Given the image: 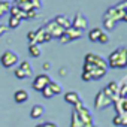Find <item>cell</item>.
Returning <instances> with one entry per match:
<instances>
[{"instance_id": "obj_1", "label": "cell", "mask_w": 127, "mask_h": 127, "mask_svg": "<svg viewBox=\"0 0 127 127\" xmlns=\"http://www.w3.org/2000/svg\"><path fill=\"white\" fill-rule=\"evenodd\" d=\"M106 64L111 69H126L127 67V48L120 46L118 49L112 51L106 60Z\"/></svg>"}, {"instance_id": "obj_2", "label": "cell", "mask_w": 127, "mask_h": 127, "mask_svg": "<svg viewBox=\"0 0 127 127\" xmlns=\"http://www.w3.org/2000/svg\"><path fill=\"white\" fill-rule=\"evenodd\" d=\"M73 111L78 114V117H79V120L82 121L84 127H91V126L94 124L93 115H91L90 109L84 106V102H79V103H76V105L73 106Z\"/></svg>"}, {"instance_id": "obj_3", "label": "cell", "mask_w": 127, "mask_h": 127, "mask_svg": "<svg viewBox=\"0 0 127 127\" xmlns=\"http://www.w3.org/2000/svg\"><path fill=\"white\" fill-rule=\"evenodd\" d=\"M0 63H2L3 67L12 69V67H15L18 63H20V57H18L17 52H14L11 49H6L2 55H0Z\"/></svg>"}, {"instance_id": "obj_4", "label": "cell", "mask_w": 127, "mask_h": 127, "mask_svg": "<svg viewBox=\"0 0 127 127\" xmlns=\"http://www.w3.org/2000/svg\"><path fill=\"white\" fill-rule=\"evenodd\" d=\"M103 18H109L115 23H120V21H127V12L126 11H120L117 9L115 6H111L106 9V12L103 14Z\"/></svg>"}, {"instance_id": "obj_5", "label": "cell", "mask_w": 127, "mask_h": 127, "mask_svg": "<svg viewBox=\"0 0 127 127\" xmlns=\"http://www.w3.org/2000/svg\"><path fill=\"white\" fill-rule=\"evenodd\" d=\"M84 63H90V64H94L100 69H108V64H106V60L103 57H100L99 54H94V52H88L85 54L84 57Z\"/></svg>"}, {"instance_id": "obj_6", "label": "cell", "mask_w": 127, "mask_h": 127, "mask_svg": "<svg viewBox=\"0 0 127 127\" xmlns=\"http://www.w3.org/2000/svg\"><path fill=\"white\" fill-rule=\"evenodd\" d=\"M108 106H112V100L100 90V91L96 94V99H94V109L102 111V109H105V108H108Z\"/></svg>"}, {"instance_id": "obj_7", "label": "cell", "mask_w": 127, "mask_h": 127, "mask_svg": "<svg viewBox=\"0 0 127 127\" xmlns=\"http://www.w3.org/2000/svg\"><path fill=\"white\" fill-rule=\"evenodd\" d=\"M70 21H72V27H75V29H78L81 32L88 29V20H87V17L82 12H76L73 20H70Z\"/></svg>"}, {"instance_id": "obj_8", "label": "cell", "mask_w": 127, "mask_h": 127, "mask_svg": "<svg viewBox=\"0 0 127 127\" xmlns=\"http://www.w3.org/2000/svg\"><path fill=\"white\" fill-rule=\"evenodd\" d=\"M49 81H51V78H49L48 73H40V75H37V76L33 79L32 87H33V90H36V91H42V90L49 84Z\"/></svg>"}, {"instance_id": "obj_9", "label": "cell", "mask_w": 127, "mask_h": 127, "mask_svg": "<svg viewBox=\"0 0 127 127\" xmlns=\"http://www.w3.org/2000/svg\"><path fill=\"white\" fill-rule=\"evenodd\" d=\"M45 30H46V32H48L51 36H52V39H54V37H57V39H58V37H60L63 33H64V29H63V27H60V26H58V24H57L54 20H51V21H48V23H46V26H45Z\"/></svg>"}, {"instance_id": "obj_10", "label": "cell", "mask_w": 127, "mask_h": 127, "mask_svg": "<svg viewBox=\"0 0 127 127\" xmlns=\"http://www.w3.org/2000/svg\"><path fill=\"white\" fill-rule=\"evenodd\" d=\"M49 40H52V36L45 30V27H39V29L34 32V42H36L37 45L46 43V42H49Z\"/></svg>"}, {"instance_id": "obj_11", "label": "cell", "mask_w": 127, "mask_h": 127, "mask_svg": "<svg viewBox=\"0 0 127 127\" xmlns=\"http://www.w3.org/2000/svg\"><path fill=\"white\" fill-rule=\"evenodd\" d=\"M112 106L117 114H127V97H118L112 102Z\"/></svg>"}, {"instance_id": "obj_12", "label": "cell", "mask_w": 127, "mask_h": 127, "mask_svg": "<svg viewBox=\"0 0 127 127\" xmlns=\"http://www.w3.org/2000/svg\"><path fill=\"white\" fill-rule=\"evenodd\" d=\"M64 102L69 103V105H72V106H75L76 103H79L82 100H81V97H79V94L76 91H67L64 94Z\"/></svg>"}, {"instance_id": "obj_13", "label": "cell", "mask_w": 127, "mask_h": 127, "mask_svg": "<svg viewBox=\"0 0 127 127\" xmlns=\"http://www.w3.org/2000/svg\"><path fill=\"white\" fill-rule=\"evenodd\" d=\"M64 34L67 36L69 40H76V39H81L82 37V32L78 30V29H75V27H72V26L64 30Z\"/></svg>"}, {"instance_id": "obj_14", "label": "cell", "mask_w": 127, "mask_h": 127, "mask_svg": "<svg viewBox=\"0 0 127 127\" xmlns=\"http://www.w3.org/2000/svg\"><path fill=\"white\" fill-rule=\"evenodd\" d=\"M54 21L60 26V27H63V29H69L70 26H72V21H70V18L69 17H66V15H57L55 18H54Z\"/></svg>"}, {"instance_id": "obj_15", "label": "cell", "mask_w": 127, "mask_h": 127, "mask_svg": "<svg viewBox=\"0 0 127 127\" xmlns=\"http://www.w3.org/2000/svg\"><path fill=\"white\" fill-rule=\"evenodd\" d=\"M14 100L17 103H26L29 100V93L26 90H17L14 93Z\"/></svg>"}, {"instance_id": "obj_16", "label": "cell", "mask_w": 127, "mask_h": 127, "mask_svg": "<svg viewBox=\"0 0 127 127\" xmlns=\"http://www.w3.org/2000/svg\"><path fill=\"white\" fill-rule=\"evenodd\" d=\"M112 124L118 126V127H126L127 126V114H115Z\"/></svg>"}, {"instance_id": "obj_17", "label": "cell", "mask_w": 127, "mask_h": 127, "mask_svg": "<svg viewBox=\"0 0 127 127\" xmlns=\"http://www.w3.org/2000/svg\"><path fill=\"white\" fill-rule=\"evenodd\" d=\"M18 67H21V70L24 72V75H26V78H30V76L33 75V66H32V63H30V61H27V60H24V61H21Z\"/></svg>"}, {"instance_id": "obj_18", "label": "cell", "mask_w": 127, "mask_h": 127, "mask_svg": "<svg viewBox=\"0 0 127 127\" xmlns=\"http://www.w3.org/2000/svg\"><path fill=\"white\" fill-rule=\"evenodd\" d=\"M43 114H45V108H43L42 105H34V106L32 108V111H30L32 120H37V118H40Z\"/></svg>"}, {"instance_id": "obj_19", "label": "cell", "mask_w": 127, "mask_h": 127, "mask_svg": "<svg viewBox=\"0 0 127 127\" xmlns=\"http://www.w3.org/2000/svg\"><path fill=\"white\" fill-rule=\"evenodd\" d=\"M9 15L11 17H17L18 20H26V12H23L17 5H14V6H11V9H9Z\"/></svg>"}, {"instance_id": "obj_20", "label": "cell", "mask_w": 127, "mask_h": 127, "mask_svg": "<svg viewBox=\"0 0 127 127\" xmlns=\"http://www.w3.org/2000/svg\"><path fill=\"white\" fill-rule=\"evenodd\" d=\"M102 29L100 27H94V29H91L90 32H88V39H90V42H97V39H99V36L102 34Z\"/></svg>"}, {"instance_id": "obj_21", "label": "cell", "mask_w": 127, "mask_h": 127, "mask_svg": "<svg viewBox=\"0 0 127 127\" xmlns=\"http://www.w3.org/2000/svg\"><path fill=\"white\" fill-rule=\"evenodd\" d=\"M29 54H30L32 57L37 58V57H40L42 49H40V46H39L37 43H30V45H29Z\"/></svg>"}, {"instance_id": "obj_22", "label": "cell", "mask_w": 127, "mask_h": 127, "mask_svg": "<svg viewBox=\"0 0 127 127\" xmlns=\"http://www.w3.org/2000/svg\"><path fill=\"white\" fill-rule=\"evenodd\" d=\"M48 87L51 88V91L54 93V96H57V94H61V91H63V88H61V85H60L58 82H54L52 79L49 81V84H48Z\"/></svg>"}, {"instance_id": "obj_23", "label": "cell", "mask_w": 127, "mask_h": 127, "mask_svg": "<svg viewBox=\"0 0 127 127\" xmlns=\"http://www.w3.org/2000/svg\"><path fill=\"white\" fill-rule=\"evenodd\" d=\"M70 127H84L82 121L79 120V117H78V114H76L75 111H72V120H70Z\"/></svg>"}, {"instance_id": "obj_24", "label": "cell", "mask_w": 127, "mask_h": 127, "mask_svg": "<svg viewBox=\"0 0 127 127\" xmlns=\"http://www.w3.org/2000/svg\"><path fill=\"white\" fill-rule=\"evenodd\" d=\"M11 6H12V5H11L9 2H6V0H2V2H0V15L5 17V15L9 12Z\"/></svg>"}, {"instance_id": "obj_25", "label": "cell", "mask_w": 127, "mask_h": 127, "mask_svg": "<svg viewBox=\"0 0 127 127\" xmlns=\"http://www.w3.org/2000/svg\"><path fill=\"white\" fill-rule=\"evenodd\" d=\"M103 27H105L108 32H112V30L117 27V23L112 21V20H109V18H103Z\"/></svg>"}, {"instance_id": "obj_26", "label": "cell", "mask_w": 127, "mask_h": 127, "mask_svg": "<svg viewBox=\"0 0 127 127\" xmlns=\"http://www.w3.org/2000/svg\"><path fill=\"white\" fill-rule=\"evenodd\" d=\"M21 24V20H18L17 17H9V23H8V29H18Z\"/></svg>"}, {"instance_id": "obj_27", "label": "cell", "mask_w": 127, "mask_h": 127, "mask_svg": "<svg viewBox=\"0 0 127 127\" xmlns=\"http://www.w3.org/2000/svg\"><path fill=\"white\" fill-rule=\"evenodd\" d=\"M106 88H108L112 94L118 96V88H120V84H118V82H115V81H111V82L106 85Z\"/></svg>"}, {"instance_id": "obj_28", "label": "cell", "mask_w": 127, "mask_h": 127, "mask_svg": "<svg viewBox=\"0 0 127 127\" xmlns=\"http://www.w3.org/2000/svg\"><path fill=\"white\" fill-rule=\"evenodd\" d=\"M118 97H127V82L124 79V82L120 84V88H118Z\"/></svg>"}, {"instance_id": "obj_29", "label": "cell", "mask_w": 127, "mask_h": 127, "mask_svg": "<svg viewBox=\"0 0 127 127\" xmlns=\"http://www.w3.org/2000/svg\"><path fill=\"white\" fill-rule=\"evenodd\" d=\"M40 93H42V96H43L45 99H52V97H54V93L51 91V88H49L48 85H46V87H45Z\"/></svg>"}, {"instance_id": "obj_30", "label": "cell", "mask_w": 127, "mask_h": 127, "mask_svg": "<svg viewBox=\"0 0 127 127\" xmlns=\"http://www.w3.org/2000/svg\"><path fill=\"white\" fill-rule=\"evenodd\" d=\"M97 42H99V43H103V45H105V43H108V42H109V34H108L106 32H102V34L99 36Z\"/></svg>"}, {"instance_id": "obj_31", "label": "cell", "mask_w": 127, "mask_h": 127, "mask_svg": "<svg viewBox=\"0 0 127 127\" xmlns=\"http://www.w3.org/2000/svg\"><path fill=\"white\" fill-rule=\"evenodd\" d=\"M115 8L120 9V11H126V12H127V0H121L120 3L115 5Z\"/></svg>"}, {"instance_id": "obj_32", "label": "cell", "mask_w": 127, "mask_h": 127, "mask_svg": "<svg viewBox=\"0 0 127 127\" xmlns=\"http://www.w3.org/2000/svg\"><path fill=\"white\" fill-rule=\"evenodd\" d=\"M14 73H15V78H18V79H26V75H24V72L21 70V67H17V69L14 70Z\"/></svg>"}, {"instance_id": "obj_33", "label": "cell", "mask_w": 127, "mask_h": 127, "mask_svg": "<svg viewBox=\"0 0 127 127\" xmlns=\"http://www.w3.org/2000/svg\"><path fill=\"white\" fill-rule=\"evenodd\" d=\"M37 17V11L36 9H32L29 12H26V20H30V18H36Z\"/></svg>"}, {"instance_id": "obj_34", "label": "cell", "mask_w": 127, "mask_h": 127, "mask_svg": "<svg viewBox=\"0 0 127 127\" xmlns=\"http://www.w3.org/2000/svg\"><path fill=\"white\" fill-rule=\"evenodd\" d=\"M32 8L36 9V11H39L42 8V2H40V0H32Z\"/></svg>"}, {"instance_id": "obj_35", "label": "cell", "mask_w": 127, "mask_h": 127, "mask_svg": "<svg viewBox=\"0 0 127 127\" xmlns=\"http://www.w3.org/2000/svg\"><path fill=\"white\" fill-rule=\"evenodd\" d=\"M81 79H82V81H85V82H90V81H93L91 75H90V73H87V72H82V73H81Z\"/></svg>"}, {"instance_id": "obj_36", "label": "cell", "mask_w": 127, "mask_h": 127, "mask_svg": "<svg viewBox=\"0 0 127 127\" xmlns=\"http://www.w3.org/2000/svg\"><path fill=\"white\" fill-rule=\"evenodd\" d=\"M6 32H8V26L6 24H0V37L3 34H6Z\"/></svg>"}, {"instance_id": "obj_37", "label": "cell", "mask_w": 127, "mask_h": 127, "mask_svg": "<svg viewBox=\"0 0 127 127\" xmlns=\"http://www.w3.org/2000/svg\"><path fill=\"white\" fill-rule=\"evenodd\" d=\"M27 39H29L30 43H36V42H34V32H29V33H27Z\"/></svg>"}, {"instance_id": "obj_38", "label": "cell", "mask_w": 127, "mask_h": 127, "mask_svg": "<svg viewBox=\"0 0 127 127\" xmlns=\"http://www.w3.org/2000/svg\"><path fill=\"white\" fill-rule=\"evenodd\" d=\"M58 40H60V42H61V43H67V42H70V40H69V39H67V36H66V34H64V33H63V34H61V36H60V37H58Z\"/></svg>"}, {"instance_id": "obj_39", "label": "cell", "mask_w": 127, "mask_h": 127, "mask_svg": "<svg viewBox=\"0 0 127 127\" xmlns=\"http://www.w3.org/2000/svg\"><path fill=\"white\" fill-rule=\"evenodd\" d=\"M60 76H63V78H64V76H67V69L66 67H60Z\"/></svg>"}, {"instance_id": "obj_40", "label": "cell", "mask_w": 127, "mask_h": 127, "mask_svg": "<svg viewBox=\"0 0 127 127\" xmlns=\"http://www.w3.org/2000/svg\"><path fill=\"white\" fill-rule=\"evenodd\" d=\"M42 67H43V70H49V67H51V63H49V61H45Z\"/></svg>"}, {"instance_id": "obj_41", "label": "cell", "mask_w": 127, "mask_h": 127, "mask_svg": "<svg viewBox=\"0 0 127 127\" xmlns=\"http://www.w3.org/2000/svg\"><path fill=\"white\" fill-rule=\"evenodd\" d=\"M45 126H46V127H58L55 123H51V121H46V123H45Z\"/></svg>"}, {"instance_id": "obj_42", "label": "cell", "mask_w": 127, "mask_h": 127, "mask_svg": "<svg viewBox=\"0 0 127 127\" xmlns=\"http://www.w3.org/2000/svg\"><path fill=\"white\" fill-rule=\"evenodd\" d=\"M32 0H15V5H20V3H29Z\"/></svg>"}, {"instance_id": "obj_43", "label": "cell", "mask_w": 127, "mask_h": 127, "mask_svg": "<svg viewBox=\"0 0 127 127\" xmlns=\"http://www.w3.org/2000/svg\"><path fill=\"white\" fill-rule=\"evenodd\" d=\"M34 127H46V126H45V123H40V124H37V126H34Z\"/></svg>"}, {"instance_id": "obj_44", "label": "cell", "mask_w": 127, "mask_h": 127, "mask_svg": "<svg viewBox=\"0 0 127 127\" xmlns=\"http://www.w3.org/2000/svg\"><path fill=\"white\" fill-rule=\"evenodd\" d=\"M91 127H97V126H96V124H93V126H91Z\"/></svg>"}, {"instance_id": "obj_45", "label": "cell", "mask_w": 127, "mask_h": 127, "mask_svg": "<svg viewBox=\"0 0 127 127\" xmlns=\"http://www.w3.org/2000/svg\"><path fill=\"white\" fill-rule=\"evenodd\" d=\"M0 18H2V15H0Z\"/></svg>"}]
</instances>
